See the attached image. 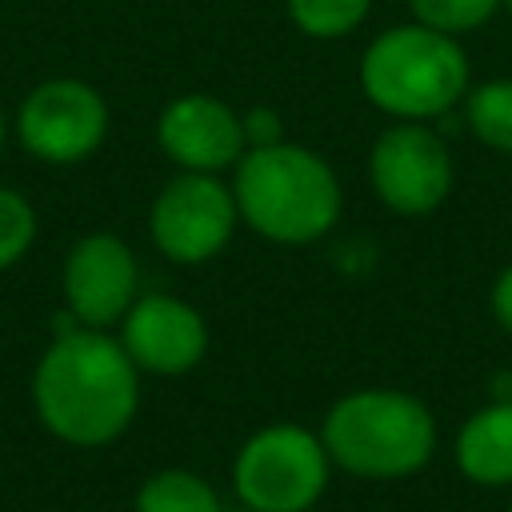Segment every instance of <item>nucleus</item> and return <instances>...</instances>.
Segmentation results:
<instances>
[{"instance_id":"1","label":"nucleus","mask_w":512,"mask_h":512,"mask_svg":"<svg viewBox=\"0 0 512 512\" xmlns=\"http://www.w3.org/2000/svg\"><path fill=\"white\" fill-rule=\"evenodd\" d=\"M32 412L68 448L120 440L140 408V368L108 328L52 332L32 368Z\"/></svg>"},{"instance_id":"2","label":"nucleus","mask_w":512,"mask_h":512,"mask_svg":"<svg viewBox=\"0 0 512 512\" xmlns=\"http://www.w3.org/2000/svg\"><path fill=\"white\" fill-rule=\"evenodd\" d=\"M228 184L236 196L240 224H248L260 240L284 248L324 240L344 208V188L332 164L320 152L292 144L288 136L276 144L248 148L232 164Z\"/></svg>"},{"instance_id":"3","label":"nucleus","mask_w":512,"mask_h":512,"mask_svg":"<svg viewBox=\"0 0 512 512\" xmlns=\"http://www.w3.org/2000/svg\"><path fill=\"white\" fill-rule=\"evenodd\" d=\"M332 468L364 480H400L436 452V420L412 392L360 388L340 396L320 424Z\"/></svg>"},{"instance_id":"4","label":"nucleus","mask_w":512,"mask_h":512,"mask_svg":"<svg viewBox=\"0 0 512 512\" xmlns=\"http://www.w3.org/2000/svg\"><path fill=\"white\" fill-rule=\"evenodd\" d=\"M364 96L396 120H436L468 88L464 48L428 24L380 32L360 56Z\"/></svg>"},{"instance_id":"5","label":"nucleus","mask_w":512,"mask_h":512,"mask_svg":"<svg viewBox=\"0 0 512 512\" xmlns=\"http://www.w3.org/2000/svg\"><path fill=\"white\" fill-rule=\"evenodd\" d=\"M332 476L320 432L280 420L256 428L232 460V492L252 512H308L320 504Z\"/></svg>"},{"instance_id":"6","label":"nucleus","mask_w":512,"mask_h":512,"mask_svg":"<svg viewBox=\"0 0 512 512\" xmlns=\"http://www.w3.org/2000/svg\"><path fill=\"white\" fill-rule=\"evenodd\" d=\"M108 100L80 76H48L12 112L16 144L44 164H80L108 140Z\"/></svg>"},{"instance_id":"7","label":"nucleus","mask_w":512,"mask_h":512,"mask_svg":"<svg viewBox=\"0 0 512 512\" xmlns=\"http://www.w3.org/2000/svg\"><path fill=\"white\" fill-rule=\"evenodd\" d=\"M240 224L232 184L212 172H176L148 204V240L172 264L216 260Z\"/></svg>"},{"instance_id":"8","label":"nucleus","mask_w":512,"mask_h":512,"mask_svg":"<svg viewBox=\"0 0 512 512\" xmlns=\"http://www.w3.org/2000/svg\"><path fill=\"white\" fill-rule=\"evenodd\" d=\"M376 196L400 216H428L452 188V156L424 120H396L368 152Z\"/></svg>"},{"instance_id":"9","label":"nucleus","mask_w":512,"mask_h":512,"mask_svg":"<svg viewBox=\"0 0 512 512\" xmlns=\"http://www.w3.org/2000/svg\"><path fill=\"white\" fill-rule=\"evenodd\" d=\"M64 308L84 328H112L140 296V264L124 236L100 228L84 232L60 268Z\"/></svg>"},{"instance_id":"10","label":"nucleus","mask_w":512,"mask_h":512,"mask_svg":"<svg viewBox=\"0 0 512 512\" xmlns=\"http://www.w3.org/2000/svg\"><path fill=\"white\" fill-rule=\"evenodd\" d=\"M116 328L140 376H188L208 356V320L172 292H140Z\"/></svg>"},{"instance_id":"11","label":"nucleus","mask_w":512,"mask_h":512,"mask_svg":"<svg viewBox=\"0 0 512 512\" xmlns=\"http://www.w3.org/2000/svg\"><path fill=\"white\" fill-rule=\"evenodd\" d=\"M156 144L176 164V172L212 176H220L248 152L240 112L208 92H184L168 100L156 116Z\"/></svg>"},{"instance_id":"12","label":"nucleus","mask_w":512,"mask_h":512,"mask_svg":"<svg viewBox=\"0 0 512 512\" xmlns=\"http://www.w3.org/2000/svg\"><path fill=\"white\" fill-rule=\"evenodd\" d=\"M456 464L476 484L512 480V404H488L460 428Z\"/></svg>"},{"instance_id":"13","label":"nucleus","mask_w":512,"mask_h":512,"mask_svg":"<svg viewBox=\"0 0 512 512\" xmlns=\"http://www.w3.org/2000/svg\"><path fill=\"white\" fill-rule=\"evenodd\" d=\"M132 512H224L216 484L192 468H156L140 480Z\"/></svg>"},{"instance_id":"14","label":"nucleus","mask_w":512,"mask_h":512,"mask_svg":"<svg viewBox=\"0 0 512 512\" xmlns=\"http://www.w3.org/2000/svg\"><path fill=\"white\" fill-rule=\"evenodd\" d=\"M468 128L496 152H512V80H488L468 96Z\"/></svg>"},{"instance_id":"15","label":"nucleus","mask_w":512,"mask_h":512,"mask_svg":"<svg viewBox=\"0 0 512 512\" xmlns=\"http://www.w3.org/2000/svg\"><path fill=\"white\" fill-rule=\"evenodd\" d=\"M292 24L312 40H336L364 24L372 0H284Z\"/></svg>"},{"instance_id":"16","label":"nucleus","mask_w":512,"mask_h":512,"mask_svg":"<svg viewBox=\"0 0 512 512\" xmlns=\"http://www.w3.org/2000/svg\"><path fill=\"white\" fill-rule=\"evenodd\" d=\"M36 232H40V220L32 200L20 188L0 184V272H8L32 252Z\"/></svg>"},{"instance_id":"17","label":"nucleus","mask_w":512,"mask_h":512,"mask_svg":"<svg viewBox=\"0 0 512 512\" xmlns=\"http://www.w3.org/2000/svg\"><path fill=\"white\" fill-rule=\"evenodd\" d=\"M408 4H412L416 24H428L436 32L456 36V32L480 28L496 12L500 0H408Z\"/></svg>"},{"instance_id":"18","label":"nucleus","mask_w":512,"mask_h":512,"mask_svg":"<svg viewBox=\"0 0 512 512\" xmlns=\"http://www.w3.org/2000/svg\"><path fill=\"white\" fill-rule=\"evenodd\" d=\"M240 120H244V140H248V148L284 140V124H280V116H276L272 108H248V112H240Z\"/></svg>"},{"instance_id":"19","label":"nucleus","mask_w":512,"mask_h":512,"mask_svg":"<svg viewBox=\"0 0 512 512\" xmlns=\"http://www.w3.org/2000/svg\"><path fill=\"white\" fill-rule=\"evenodd\" d=\"M492 312L512 332V268H504L500 280H496V288H492Z\"/></svg>"},{"instance_id":"20","label":"nucleus","mask_w":512,"mask_h":512,"mask_svg":"<svg viewBox=\"0 0 512 512\" xmlns=\"http://www.w3.org/2000/svg\"><path fill=\"white\" fill-rule=\"evenodd\" d=\"M8 132H12V120H8V112H4V104H0V152H4V144H8Z\"/></svg>"},{"instance_id":"21","label":"nucleus","mask_w":512,"mask_h":512,"mask_svg":"<svg viewBox=\"0 0 512 512\" xmlns=\"http://www.w3.org/2000/svg\"><path fill=\"white\" fill-rule=\"evenodd\" d=\"M224 512H252V508H240V504H236V508H224Z\"/></svg>"},{"instance_id":"22","label":"nucleus","mask_w":512,"mask_h":512,"mask_svg":"<svg viewBox=\"0 0 512 512\" xmlns=\"http://www.w3.org/2000/svg\"><path fill=\"white\" fill-rule=\"evenodd\" d=\"M500 4H508V8H512V0H500Z\"/></svg>"}]
</instances>
